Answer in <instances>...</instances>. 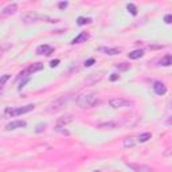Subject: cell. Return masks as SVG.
<instances>
[{
    "mask_svg": "<svg viewBox=\"0 0 172 172\" xmlns=\"http://www.w3.org/2000/svg\"><path fill=\"white\" fill-rule=\"evenodd\" d=\"M92 22L93 20L90 18H82V16H79V18L77 19V24H78V26H85V24H89Z\"/></svg>",
    "mask_w": 172,
    "mask_h": 172,
    "instance_id": "ffe728a7",
    "label": "cell"
},
{
    "mask_svg": "<svg viewBox=\"0 0 172 172\" xmlns=\"http://www.w3.org/2000/svg\"><path fill=\"white\" fill-rule=\"evenodd\" d=\"M93 63H94V59H93V58H90V59H88V61L85 62V67H90Z\"/></svg>",
    "mask_w": 172,
    "mask_h": 172,
    "instance_id": "484cf974",
    "label": "cell"
},
{
    "mask_svg": "<svg viewBox=\"0 0 172 172\" xmlns=\"http://www.w3.org/2000/svg\"><path fill=\"white\" fill-rule=\"evenodd\" d=\"M118 78H120V75L116 74V73H113V74L110 75V81H113V82H114V81H117Z\"/></svg>",
    "mask_w": 172,
    "mask_h": 172,
    "instance_id": "83f0119b",
    "label": "cell"
},
{
    "mask_svg": "<svg viewBox=\"0 0 172 172\" xmlns=\"http://www.w3.org/2000/svg\"><path fill=\"white\" fill-rule=\"evenodd\" d=\"M71 121V116L70 114H67V116H65V117H61L59 120H58V122H57V126H62V125H65V124H67V122H70Z\"/></svg>",
    "mask_w": 172,
    "mask_h": 172,
    "instance_id": "ac0fdd59",
    "label": "cell"
},
{
    "mask_svg": "<svg viewBox=\"0 0 172 172\" xmlns=\"http://www.w3.org/2000/svg\"><path fill=\"white\" fill-rule=\"evenodd\" d=\"M44 128H46V124H39L35 128V132L36 133H40V132H43V130H44Z\"/></svg>",
    "mask_w": 172,
    "mask_h": 172,
    "instance_id": "603a6c76",
    "label": "cell"
},
{
    "mask_svg": "<svg viewBox=\"0 0 172 172\" xmlns=\"http://www.w3.org/2000/svg\"><path fill=\"white\" fill-rule=\"evenodd\" d=\"M167 124H168V125H172V116L168 118V120H167Z\"/></svg>",
    "mask_w": 172,
    "mask_h": 172,
    "instance_id": "4dcf8cb0",
    "label": "cell"
},
{
    "mask_svg": "<svg viewBox=\"0 0 172 172\" xmlns=\"http://www.w3.org/2000/svg\"><path fill=\"white\" fill-rule=\"evenodd\" d=\"M67 6H69V3H67V2H61V3L58 4V7L61 8V10H65V8H66Z\"/></svg>",
    "mask_w": 172,
    "mask_h": 172,
    "instance_id": "4316f807",
    "label": "cell"
},
{
    "mask_svg": "<svg viewBox=\"0 0 172 172\" xmlns=\"http://www.w3.org/2000/svg\"><path fill=\"white\" fill-rule=\"evenodd\" d=\"M54 52V47L52 46H48V44H40V46L36 48V54L39 55H50Z\"/></svg>",
    "mask_w": 172,
    "mask_h": 172,
    "instance_id": "ba28073f",
    "label": "cell"
},
{
    "mask_svg": "<svg viewBox=\"0 0 172 172\" xmlns=\"http://www.w3.org/2000/svg\"><path fill=\"white\" fill-rule=\"evenodd\" d=\"M94 172H101V171H94Z\"/></svg>",
    "mask_w": 172,
    "mask_h": 172,
    "instance_id": "1f68e13d",
    "label": "cell"
},
{
    "mask_svg": "<svg viewBox=\"0 0 172 172\" xmlns=\"http://www.w3.org/2000/svg\"><path fill=\"white\" fill-rule=\"evenodd\" d=\"M126 10H128L133 16H136V15H137V7L134 6L133 3H129L128 6H126Z\"/></svg>",
    "mask_w": 172,
    "mask_h": 172,
    "instance_id": "44dd1931",
    "label": "cell"
},
{
    "mask_svg": "<svg viewBox=\"0 0 172 172\" xmlns=\"http://www.w3.org/2000/svg\"><path fill=\"white\" fill-rule=\"evenodd\" d=\"M160 65L161 66H172V55H165L160 61Z\"/></svg>",
    "mask_w": 172,
    "mask_h": 172,
    "instance_id": "d6986e66",
    "label": "cell"
},
{
    "mask_svg": "<svg viewBox=\"0 0 172 172\" xmlns=\"http://www.w3.org/2000/svg\"><path fill=\"white\" fill-rule=\"evenodd\" d=\"M16 11H18V6H16L15 3H12V4H8L7 7H4V8H3V11H2V15H3V16L12 15V14H15Z\"/></svg>",
    "mask_w": 172,
    "mask_h": 172,
    "instance_id": "7c38bea8",
    "label": "cell"
},
{
    "mask_svg": "<svg viewBox=\"0 0 172 172\" xmlns=\"http://www.w3.org/2000/svg\"><path fill=\"white\" fill-rule=\"evenodd\" d=\"M48 20L50 23H57L58 19H51L48 16H44V15H39V14H35V12H28L23 16V22L24 23H34V22H38V20Z\"/></svg>",
    "mask_w": 172,
    "mask_h": 172,
    "instance_id": "277c9868",
    "label": "cell"
},
{
    "mask_svg": "<svg viewBox=\"0 0 172 172\" xmlns=\"http://www.w3.org/2000/svg\"><path fill=\"white\" fill-rule=\"evenodd\" d=\"M34 109H35L34 104L18 106V108H7L4 114H6V116H11V117H16V116H20V114H26V113L31 112V110H34Z\"/></svg>",
    "mask_w": 172,
    "mask_h": 172,
    "instance_id": "7a4b0ae2",
    "label": "cell"
},
{
    "mask_svg": "<svg viewBox=\"0 0 172 172\" xmlns=\"http://www.w3.org/2000/svg\"><path fill=\"white\" fill-rule=\"evenodd\" d=\"M164 22H165L167 24H171V23H172V15H171V14H168V15L164 16Z\"/></svg>",
    "mask_w": 172,
    "mask_h": 172,
    "instance_id": "cb8c5ba5",
    "label": "cell"
},
{
    "mask_svg": "<svg viewBox=\"0 0 172 172\" xmlns=\"http://www.w3.org/2000/svg\"><path fill=\"white\" fill-rule=\"evenodd\" d=\"M100 51L105 52L108 55H117L121 52V48H117V47H101Z\"/></svg>",
    "mask_w": 172,
    "mask_h": 172,
    "instance_id": "5bb4252c",
    "label": "cell"
},
{
    "mask_svg": "<svg viewBox=\"0 0 172 172\" xmlns=\"http://www.w3.org/2000/svg\"><path fill=\"white\" fill-rule=\"evenodd\" d=\"M122 124H128V121H110V122H105V124H100L98 125V128L101 129H113L116 128V126H120Z\"/></svg>",
    "mask_w": 172,
    "mask_h": 172,
    "instance_id": "9c48e42d",
    "label": "cell"
},
{
    "mask_svg": "<svg viewBox=\"0 0 172 172\" xmlns=\"http://www.w3.org/2000/svg\"><path fill=\"white\" fill-rule=\"evenodd\" d=\"M8 78H10V74H4V75L2 77V81H0V85H2V86H3L4 84H6V82H7V79H8Z\"/></svg>",
    "mask_w": 172,
    "mask_h": 172,
    "instance_id": "d4e9b609",
    "label": "cell"
},
{
    "mask_svg": "<svg viewBox=\"0 0 172 172\" xmlns=\"http://www.w3.org/2000/svg\"><path fill=\"white\" fill-rule=\"evenodd\" d=\"M143 55H144L143 50H134V51H132V52H129V54H128V58H129V59H138V58H141Z\"/></svg>",
    "mask_w": 172,
    "mask_h": 172,
    "instance_id": "e0dca14e",
    "label": "cell"
},
{
    "mask_svg": "<svg viewBox=\"0 0 172 172\" xmlns=\"http://www.w3.org/2000/svg\"><path fill=\"white\" fill-rule=\"evenodd\" d=\"M151 138H152V133L145 132V133H141L137 136V143H147L148 140H151Z\"/></svg>",
    "mask_w": 172,
    "mask_h": 172,
    "instance_id": "2e32d148",
    "label": "cell"
},
{
    "mask_svg": "<svg viewBox=\"0 0 172 172\" xmlns=\"http://www.w3.org/2000/svg\"><path fill=\"white\" fill-rule=\"evenodd\" d=\"M117 69H120V70H128V69H130V66H129V65H126V63H118Z\"/></svg>",
    "mask_w": 172,
    "mask_h": 172,
    "instance_id": "7402d4cb",
    "label": "cell"
},
{
    "mask_svg": "<svg viewBox=\"0 0 172 172\" xmlns=\"http://www.w3.org/2000/svg\"><path fill=\"white\" fill-rule=\"evenodd\" d=\"M109 105L114 109H118V108H126V106H132L133 102L126 100V98H122V97H114V98H110L109 100Z\"/></svg>",
    "mask_w": 172,
    "mask_h": 172,
    "instance_id": "5b68a950",
    "label": "cell"
},
{
    "mask_svg": "<svg viewBox=\"0 0 172 172\" xmlns=\"http://www.w3.org/2000/svg\"><path fill=\"white\" fill-rule=\"evenodd\" d=\"M58 63H59V59H54V61H51V62H50V66L55 67V66H58Z\"/></svg>",
    "mask_w": 172,
    "mask_h": 172,
    "instance_id": "f1b7e54d",
    "label": "cell"
},
{
    "mask_svg": "<svg viewBox=\"0 0 172 172\" xmlns=\"http://www.w3.org/2000/svg\"><path fill=\"white\" fill-rule=\"evenodd\" d=\"M97 102H98V98H97V94H94V93H86L84 96H79L77 98V104H78L82 109L93 108Z\"/></svg>",
    "mask_w": 172,
    "mask_h": 172,
    "instance_id": "6da1fadb",
    "label": "cell"
},
{
    "mask_svg": "<svg viewBox=\"0 0 172 172\" xmlns=\"http://www.w3.org/2000/svg\"><path fill=\"white\" fill-rule=\"evenodd\" d=\"M67 101H69V97H61V98H58V100H55L54 102H51V104L47 106L46 112L47 113H51V114L58 113L59 110H62L65 106H66Z\"/></svg>",
    "mask_w": 172,
    "mask_h": 172,
    "instance_id": "3957f363",
    "label": "cell"
},
{
    "mask_svg": "<svg viewBox=\"0 0 172 172\" xmlns=\"http://www.w3.org/2000/svg\"><path fill=\"white\" fill-rule=\"evenodd\" d=\"M26 126V121H22V120H16V121H12L10 124L6 125V130H15L18 128H24Z\"/></svg>",
    "mask_w": 172,
    "mask_h": 172,
    "instance_id": "30bf717a",
    "label": "cell"
},
{
    "mask_svg": "<svg viewBox=\"0 0 172 172\" xmlns=\"http://www.w3.org/2000/svg\"><path fill=\"white\" fill-rule=\"evenodd\" d=\"M129 168H132L134 172H155L153 168L151 167H147V165H141V164H134V163H128L126 164Z\"/></svg>",
    "mask_w": 172,
    "mask_h": 172,
    "instance_id": "52a82bcc",
    "label": "cell"
},
{
    "mask_svg": "<svg viewBox=\"0 0 172 172\" xmlns=\"http://www.w3.org/2000/svg\"><path fill=\"white\" fill-rule=\"evenodd\" d=\"M43 69V65L42 63H39V62H36V63H32V65H30L26 70H23V71H20L19 73V77H18V79H20V78H23V77H30L28 74H32V73H36V71H39V70H42Z\"/></svg>",
    "mask_w": 172,
    "mask_h": 172,
    "instance_id": "8992f818",
    "label": "cell"
},
{
    "mask_svg": "<svg viewBox=\"0 0 172 172\" xmlns=\"http://www.w3.org/2000/svg\"><path fill=\"white\" fill-rule=\"evenodd\" d=\"M134 144H137V136H130L124 140V147H126V148H130Z\"/></svg>",
    "mask_w": 172,
    "mask_h": 172,
    "instance_id": "9a60e30c",
    "label": "cell"
},
{
    "mask_svg": "<svg viewBox=\"0 0 172 172\" xmlns=\"http://www.w3.org/2000/svg\"><path fill=\"white\" fill-rule=\"evenodd\" d=\"M89 39V34L88 32H81V34L77 36V38H74L71 40V44H79V43H84L86 42V40Z\"/></svg>",
    "mask_w": 172,
    "mask_h": 172,
    "instance_id": "4fadbf2b",
    "label": "cell"
},
{
    "mask_svg": "<svg viewBox=\"0 0 172 172\" xmlns=\"http://www.w3.org/2000/svg\"><path fill=\"white\" fill-rule=\"evenodd\" d=\"M28 81H30V77H28V78H26V79H23L22 82H20V85H19V89H22L23 86H24V85H26V84L28 82Z\"/></svg>",
    "mask_w": 172,
    "mask_h": 172,
    "instance_id": "f546056e",
    "label": "cell"
},
{
    "mask_svg": "<svg viewBox=\"0 0 172 172\" xmlns=\"http://www.w3.org/2000/svg\"><path fill=\"white\" fill-rule=\"evenodd\" d=\"M153 92L157 94V96H164L167 93V86L163 84V82H155L153 84Z\"/></svg>",
    "mask_w": 172,
    "mask_h": 172,
    "instance_id": "8fae6325",
    "label": "cell"
}]
</instances>
